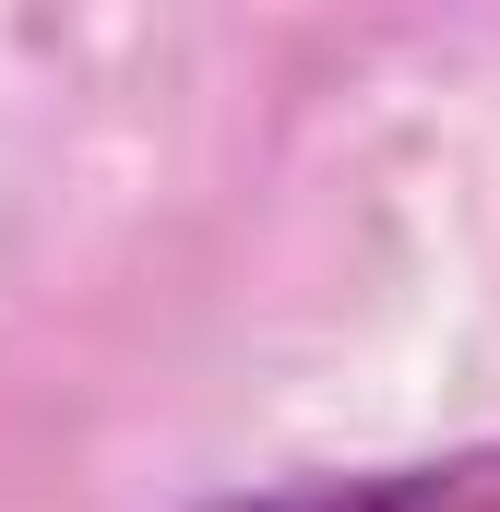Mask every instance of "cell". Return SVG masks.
<instances>
[{"label":"cell","instance_id":"obj_1","mask_svg":"<svg viewBox=\"0 0 500 512\" xmlns=\"http://www.w3.org/2000/svg\"><path fill=\"white\" fill-rule=\"evenodd\" d=\"M191 512H500V441L393 453V465H346V477H274V489H227Z\"/></svg>","mask_w":500,"mask_h":512}]
</instances>
